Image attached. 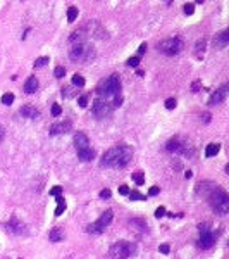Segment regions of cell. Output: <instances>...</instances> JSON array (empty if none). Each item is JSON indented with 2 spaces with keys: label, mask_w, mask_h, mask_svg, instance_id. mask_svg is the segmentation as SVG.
I'll use <instances>...</instances> for the list:
<instances>
[{
  "label": "cell",
  "mask_w": 229,
  "mask_h": 259,
  "mask_svg": "<svg viewBox=\"0 0 229 259\" xmlns=\"http://www.w3.org/2000/svg\"><path fill=\"white\" fill-rule=\"evenodd\" d=\"M133 180L136 181V185H143V181H145L143 171H134V173H133Z\"/></svg>",
  "instance_id": "26"
},
{
  "label": "cell",
  "mask_w": 229,
  "mask_h": 259,
  "mask_svg": "<svg viewBox=\"0 0 229 259\" xmlns=\"http://www.w3.org/2000/svg\"><path fill=\"white\" fill-rule=\"evenodd\" d=\"M157 47L165 55H176V54H179L183 50V40L181 38H165Z\"/></svg>",
  "instance_id": "6"
},
{
  "label": "cell",
  "mask_w": 229,
  "mask_h": 259,
  "mask_svg": "<svg viewBox=\"0 0 229 259\" xmlns=\"http://www.w3.org/2000/svg\"><path fill=\"white\" fill-rule=\"evenodd\" d=\"M195 12V4H186L184 5V14L186 16H191Z\"/></svg>",
  "instance_id": "32"
},
{
  "label": "cell",
  "mask_w": 229,
  "mask_h": 259,
  "mask_svg": "<svg viewBox=\"0 0 229 259\" xmlns=\"http://www.w3.org/2000/svg\"><path fill=\"white\" fill-rule=\"evenodd\" d=\"M212 245H214V233H212V232L200 233L198 247H202V249H208V247H212Z\"/></svg>",
  "instance_id": "12"
},
{
  "label": "cell",
  "mask_w": 229,
  "mask_h": 259,
  "mask_svg": "<svg viewBox=\"0 0 229 259\" xmlns=\"http://www.w3.org/2000/svg\"><path fill=\"white\" fill-rule=\"evenodd\" d=\"M64 232H62L61 228H52L50 230V233H48V238H50V242H62L64 240Z\"/></svg>",
  "instance_id": "19"
},
{
  "label": "cell",
  "mask_w": 229,
  "mask_h": 259,
  "mask_svg": "<svg viewBox=\"0 0 229 259\" xmlns=\"http://www.w3.org/2000/svg\"><path fill=\"white\" fill-rule=\"evenodd\" d=\"M119 90H121V79H119L117 75H110L109 78H105L97 88L98 95H102L104 99L112 95H119Z\"/></svg>",
  "instance_id": "4"
},
{
  "label": "cell",
  "mask_w": 229,
  "mask_h": 259,
  "mask_svg": "<svg viewBox=\"0 0 229 259\" xmlns=\"http://www.w3.org/2000/svg\"><path fill=\"white\" fill-rule=\"evenodd\" d=\"M159 250L162 252V254H169V252H171V247H169L167 244H162V245L159 247Z\"/></svg>",
  "instance_id": "42"
},
{
  "label": "cell",
  "mask_w": 229,
  "mask_h": 259,
  "mask_svg": "<svg viewBox=\"0 0 229 259\" xmlns=\"http://www.w3.org/2000/svg\"><path fill=\"white\" fill-rule=\"evenodd\" d=\"M126 64H128L129 67H136V66L140 64V57H136V55H134V57H129Z\"/></svg>",
  "instance_id": "30"
},
{
  "label": "cell",
  "mask_w": 229,
  "mask_h": 259,
  "mask_svg": "<svg viewBox=\"0 0 229 259\" xmlns=\"http://www.w3.org/2000/svg\"><path fill=\"white\" fill-rule=\"evenodd\" d=\"M76 18H78V7L71 5L69 9H67V21L74 22V21H76Z\"/></svg>",
  "instance_id": "23"
},
{
  "label": "cell",
  "mask_w": 229,
  "mask_h": 259,
  "mask_svg": "<svg viewBox=\"0 0 229 259\" xmlns=\"http://www.w3.org/2000/svg\"><path fill=\"white\" fill-rule=\"evenodd\" d=\"M162 216H165V207L164 206L157 207V211H155V218H162Z\"/></svg>",
  "instance_id": "36"
},
{
  "label": "cell",
  "mask_w": 229,
  "mask_h": 259,
  "mask_svg": "<svg viewBox=\"0 0 229 259\" xmlns=\"http://www.w3.org/2000/svg\"><path fill=\"white\" fill-rule=\"evenodd\" d=\"M78 104H79V107H86V104H88V99L85 95H81L78 99Z\"/></svg>",
  "instance_id": "41"
},
{
  "label": "cell",
  "mask_w": 229,
  "mask_h": 259,
  "mask_svg": "<svg viewBox=\"0 0 229 259\" xmlns=\"http://www.w3.org/2000/svg\"><path fill=\"white\" fill-rule=\"evenodd\" d=\"M110 195H112V192H110L109 188H104L102 192H100V197L102 199H110Z\"/></svg>",
  "instance_id": "40"
},
{
  "label": "cell",
  "mask_w": 229,
  "mask_h": 259,
  "mask_svg": "<svg viewBox=\"0 0 229 259\" xmlns=\"http://www.w3.org/2000/svg\"><path fill=\"white\" fill-rule=\"evenodd\" d=\"M205 45H207V40L205 38H202V40H198V42H196V50H205Z\"/></svg>",
  "instance_id": "34"
},
{
  "label": "cell",
  "mask_w": 229,
  "mask_h": 259,
  "mask_svg": "<svg viewBox=\"0 0 229 259\" xmlns=\"http://www.w3.org/2000/svg\"><path fill=\"white\" fill-rule=\"evenodd\" d=\"M64 75H65L64 66H57L55 69H53V76H55V78H64Z\"/></svg>",
  "instance_id": "27"
},
{
  "label": "cell",
  "mask_w": 229,
  "mask_h": 259,
  "mask_svg": "<svg viewBox=\"0 0 229 259\" xmlns=\"http://www.w3.org/2000/svg\"><path fill=\"white\" fill-rule=\"evenodd\" d=\"M133 157V150L128 145H116L109 149L102 157V164L107 168H124Z\"/></svg>",
  "instance_id": "1"
},
{
  "label": "cell",
  "mask_w": 229,
  "mask_h": 259,
  "mask_svg": "<svg viewBox=\"0 0 229 259\" xmlns=\"http://www.w3.org/2000/svg\"><path fill=\"white\" fill-rule=\"evenodd\" d=\"M61 192H62V187H59V185H57V187H53V188H50V195H61Z\"/></svg>",
  "instance_id": "39"
},
{
  "label": "cell",
  "mask_w": 229,
  "mask_h": 259,
  "mask_svg": "<svg viewBox=\"0 0 229 259\" xmlns=\"http://www.w3.org/2000/svg\"><path fill=\"white\" fill-rule=\"evenodd\" d=\"M210 118L212 116L208 114V112H205V114H203V123H210Z\"/></svg>",
  "instance_id": "47"
},
{
  "label": "cell",
  "mask_w": 229,
  "mask_h": 259,
  "mask_svg": "<svg viewBox=\"0 0 229 259\" xmlns=\"http://www.w3.org/2000/svg\"><path fill=\"white\" fill-rule=\"evenodd\" d=\"M0 100H2V104H4V106H10V104H12V102H14V93H10V92L4 93V95H2V99H0Z\"/></svg>",
  "instance_id": "24"
},
{
  "label": "cell",
  "mask_w": 229,
  "mask_h": 259,
  "mask_svg": "<svg viewBox=\"0 0 229 259\" xmlns=\"http://www.w3.org/2000/svg\"><path fill=\"white\" fill-rule=\"evenodd\" d=\"M198 230H200V233L210 232V230H208V225H207V223H203V225H198Z\"/></svg>",
  "instance_id": "45"
},
{
  "label": "cell",
  "mask_w": 229,
  "mask_h": 259,
  "mask_svg": "<svg viewBox=\"0 0 229 259\" xmlns=\"http://www.w3.org/2000/svg\"><path fill=\"white\" fill-rule=\"evenodd\" d=\"M50 135H57V133H67L71 132V121H64V123H55L50 126Z\"/></svg>",
  "instance_id": "13"
},
{
  "label": "cell",
  "mask_w": 229,
  "mask_h": 259,
  "mask_svg": "<svg viewBox=\"0 0 229 259\" xmlns=\"http://www.w3.org/2000/svg\"><path fill=\"white\" fill-rule=\"evenodd\" d=\"M4 136H5V128L2 126V124H0V142L4 140Z\"/></svg>",
  "instance_id": "46"
},
{
  "label": "cell",
  "mask_w": 229,
  "mask_h": 259,
  "mask_svg": "<svg viewBox=\"0 0 229 259\" xmlns=\"http://www.w3.org/2000/svg\"><path fill=\"white\" fill-rule=\"evenodd\" d=\"M227 97V85H222L219 90H215V93H212V97L208 99V106H217V104H222Z\"/></svg>",
  "instance_id": "9"
},
{
  "label": "cell",
  "mask_w": 229,
  "mask_h": 259,
  "mask_svg": "<svg viewBox=\"0 0 229 259\" xmlns=\"http://www.w3.org/2000/svg\"><path fill=\"white\" fill-rule=\"evenodd\" d=\"M19 114L22 116V118H31V119H36L40 116V112L35 109V107H31V106H24L19 109Z\"/></svg>",
  "instance_id": "16"
},
{
  "label": "cell",
  "mask_w": 229,
  "mask_h": 259,
  "mask_svg": "<svg viewBox=\"0 0 229 259\" xmlns=\"http://www.w3.org/2000/svg\"><path fill=\"white\" fill-rule=\"evenodd\" d=\"M176 99H172V97H171V99H167V100H165V107H167V109H174V107H176Z\"/></svg>",
  "instance_id": "33"
},
{
  "label": "cell",
  "mask_w": 229,
  "mask_h": 259,
  "mask_svg": "<svg viewBox=\"0 0 229 259\" xmlns=\"http://www.w3.org/2000/svg\"><path fill=\"white\" fill-rule=\"evenodd\" d=\"M73 85H74V87H79V88L85 87V78H83L81 75H78V73H76V75L73 76Z\"/></svg>",
  "instance_id": "25"
},
{
  "label": "cell",
  "mask_w": 229,
  "mask_h": 259,
  "mask_svg": "<svg viewBox=\"0 0 229 259\" xmlns=\"http://www.w3.org/2000/svg\"><path fill=\"white\" fill-rule=\"evenodd\" d=\"M64 211H65V202H64V197L57 195V209H55V216H61Z\"/></svg>",
  "instance_id": "22"
},
{
  "label": "cell",
  "mask_w": 229,
  "mask_h": 259,
  "mask_svg": "<svg viewBox=\"0 0 229 259\" xmlns=\"http://www.w3.org/2000/svg\"><path fill=\"white\" fill-rule=\"evenodd\" d=\"M134 252H136L134 244L121 240V242H117V244H114V245L109 249L107 259H128L129 256H134Z\"/></svg>",
  "instance_id": "2"
},
{
  "label": "cell",
  "mask_w": 229,
  "mask_h": 259,
  "mask_svg": "<svg viewBox=\"0 0 229 259\" xmlns=\"http://www.w3.org/2000/svg\"><path fill=\"white\" fill-rule=\"evenodd\" d=\"M220 150V144H208L207 149H205V156L207 157H212V156H217Z\"/></svg>",
  "instance_id": "20"
},
{
  "label": "cell",
  "mask_w": 229,
  "mask_h": 259,
  "mask_svg": "<svg viewBox=\"0 0 229 259\" xmlns=\"http://www.w3.org/2000/svg\"><path fill=\"white\" fill-rule=\"evenodd\" d=\"M119 193H121V195H129V188H128L126 185H121V187H119Z\"/></svg>",
  "instance_id": "43"
},
{
  "label": "cell",
  "mask_w": 229,
  "mask_h": 259,
  "mask_svg": "<svg viewBox=\"0 0 229 259\" xmlns=\"http://www.w3.org/2000/svg\"><path fill=\"white\" fill-rule=\"evenodd\" d=\"M78 157L81 159L83 163H88V161H91V159H95V150L91 149V147H88V149H85V150H79Z\"/></svg>",
  "instance_id": "18"
},
{
  "label": "cell",
  "mask_w": 229,
  "mask_h": 259,
  "mask_svg": "<svg viewBox=\"0 0 229 259\" xmlns=\"http://www.w3.org/2000/svg\"><path fill=\"white\" fill-rule=\"evenodd\" d=\"M61 112H62V107L59 106V104H53L52 106V114L53 116H61Z\"/></svg>",
  "instance_id": "35"
},
{
  "label": "cell",
  "mask_w": 229,
  "mask_h": 259,
  "mask_svg": "<svg viewBox=\"0 0 229 259\" xmlns=\"http://www.w3.org/2000/svg\"><path fill=\"white\" fill-rule=\"evenodd\" d=\"M47 62H50V59H48L47 55H45V57H38V59L35 61V67H43Z\"/></svg>",
  "instance_id": "28"
},
{
  "label": "cell",
  "mask_w": 229,
  "mask_h": 259,
  "mask_svg": "<svg viewBox=\"0 0 229 259\" xmlns=\"http://www.w3.org/2000/svg\"><path fill=\"white\" fill-rule=\"evenodd\" d=\"M159 192H160V188H159V187H152V188L148 190V195H150V197H153V195H157Z\"/></svg>",
  "instance_id": "44"
},
{
  "label": "cell",
  "mask_w": 229,
  "mask_h": 259,
  "mask_svg": "<svg viewBox=\"0 0 229 259\" xmlns=\"http://www.w3.org/2000/svg\"><path fill=\"white\" fill-rule=\"evenodd\" d=\"M38 90V79L36 76H30L26 79V83H24V92L26 93H35Z\"/></svg>",
  "instance_id": "17"
},
{
  "label": "cell",
  "mask_w": 229,
  "mask_h": 259,
  "mask_svg": "<svg viewBox=\"0 0 229 259\" xmlns=\"http://www.w3.org/2000/svg\"><path fill=\"white\" fill-rule=\"evenodd\" d=\"M112 218H114V212L110 211V209H107V211H105L104 214L100 216V218L95 221V223L88 226L86 232H88V233H102V232H104V230L109 226V225H110Z\"/></svg>",
  "instance_id": "7"
},
{
  "label": "cell",
  "mask_w": 229,
  "mask_h": 259,
  "mask_svg": "<svg viewBox=\"0 0 229 259\" xmlns=\"http://www.w3.org/2000/svg\"><path fill=\"white\" fill-rule=\"evenodd\" d=\"M114 104H116V106H121V104H122V97H121V95H117V97H116V102H114Z\"/></svg>",
  "instance_id": "48"
},
{
  "label": "cell",
  "mask_w": 229,
  "mask_h": 259,
  "mask_svg": "<svg viewBox=\"0 0 229 259\" xmlns=\"http://www.w3.org/2000/svg\"><path fill=\"white\" fill-rule=\"evenodd\" d=\"M131 225H138L140 230H147V228H148V225L145 223L143 220H131Z\"/></svg>",
  "instance_id": "31"
},
{
  "label": "cell",
  "mask_w": 229,
  "mask_h": 259,
  "mask_svg": "<svg viewBox=\"0 0 229 259\" xmlns=\"http://www.w3.org/2000/svg\"><path fill=\"white\" fill-rule=\"evenodd\" d=\"M191 176H193V173H191V171H186V173H184V178H186V180H190Z\"/></svg>",
  "instance_id": "49"
},
{
  "label": "cell",
  "mask_w": 229,
  "mask_h": 259,
  "mask_svg": "<svg viewBox=\"0 0 229 259\" xmlns=\"http://www.w3.org/2000/svg\"><path fill=\"white\" fill-rule=\"evenodd\" d=\"M83 38H85V31L79 30V31H74L73 35L69 36V42H71V43H76V42H78V43H81Z\"/></svg>",
  "instance_id": "21"
},
{
  "label": "cell",
  "mask_w": 229,
  "mask_h": 259,
  "mask_svg": "<svg viewBox=\"0 0 229 259\" xmlns=\"http://www.w3.org/2000/svg\"><path fill=\"white\" fill-rule=\"evenodd\" d=\"M165 150H169V152H186L184 145H181V142L177 140V138L169 140L167 145H165Z\"/></svg>",
  "instance_id": "15"
},
{
  "label": "cell",
  "mask_w": 229,
  "mask_h": 259,
  "mask_svg": "<svg viewBox=\"0 0 229 259\" xmlns=\"http://www.w3.org/2000/svg\"><path fill=\"white\" fill-rule=\"evenodd\" d=\"M69 57H71V61H74V62H83V64H86L90 59H93V47L88 45V43L74 45L69 52Z\"/></svg>",
  "instance_id": "5"
},
{
  "label": "cell",
  "mask_w": 229,
  "mask_h": 259,
  "mask_svg": "<svg viewBox=\"0 0 229 259\" xmlns=\"http://www.w3.org/2000/svg\"><path fill=\"white\" fill-rule=\"evenodd\" d=\"M129 199L131 200H145V195H141L140 192L134 190V192H129Z\"/></svg>",
  "instance_id": "29"
},
{
  "label": "cell",
  "mask_w": 229,
  "mask_h": 259,
  "mask_svg": "<svg viewBox=\"0 0 229 259\" xmlns=\"http://www.w3.org/2000/svg\"><path fill=\"white\" fill-rule=\"evenodd\" d=\"M7 232L16 233V235H21V233H24L26 230H24V225H22L18 218H12V220L7 223Z\"/></svg>",
  "instance_id": "11"
},
{
  "label": "cell",
  "mask_w": 229,
  "mask_h": 259,
  "mask_svg": "<svg viewBox=\"0 0 229 259\" xmlns=\"http://www.w3.org/2000/svg\"><path fill=\"white\" fill-rule=\"evenodd\" d=\"M74 145H76V150H85L90 147V140H88V136L85 135L83 132H78L74 135Z\"/></svg>",
  "instance_id": "10"
},
{
  "label": "cell",
  "mask_w": 229,
  "mask_h": 259,
  "mask_svg": "<svg viewBox=\"0 0 229 259\" xmlns=\"http://www.w3.org/2000/svg\"><path fill=\"white\" fill-rule=\"evenodd\" d=\"M208 199H210V204H212V207L215 209L217 214L224 216V214L229 212V195L224 192V190L215 188L210 195H208Z\"/></svg>",
  "instance_id": "3"
},
{
  "label": "cell",
  "mask_w": 229,
  "mask_h": 259,
  "mask_svg": "<svg viewBox=\"0 0 229 259\" xmlns=\"http://www.w3.org/2000/svg\"><path fill=\"white\" fill-rule=\"evenodd\" d=\"M147 48H148L147 43H141V45H140V48H138V55H136V57H141L143 54L147 52Z\"/></svg>",
  "instance_id": "38"
},
{
  "label": "cell",
  "mask_w": 229,
  "mask_h": 259,
  "mask_svg": "<svg viewBox=\"0 0 229 259\" xmlns=\"http://www.w3.org/2000/svg\"><path fill=\"white\" fill-rule=\"evenodd\" d=\"M91 112L100 119L107 118V116H110V112H112V106H110L107 100H104V99H97V100L93 102V106H91Z\"/></svg>",
  "instance_id": "8"
},
{
  "label": "cell",
  "mask_w": 229,
  "mask_h": 259,
  "mask_svg": "<svg viewBox=\"0 0 229 259\" xmlns=\"http://www.w3.org/2000/svg\"><path fill=\"white\" fill-rule=\"evenodd\" d=\"M227 43H229V31L227 30L217 33L215 38H214V45H215L217 48H224Z\"/></svg>",
  "instance_id": "14"
},
{
  "label": "cell",
  "mask_w": 229,
  "mask_h": 259,
  "mask_svg": "<svg viewBox=\"0 0 229 259\" xmlns=\"http://www.w3.org/2000/svg\"><path fill=\"white\" fill-rule=\"evenodd\" d=\"M200 87H202V81H200V79L193 81V83H191V92H198V90H200Z\"/></svg>",
  "instance_id": "37"
}]
</instances>
